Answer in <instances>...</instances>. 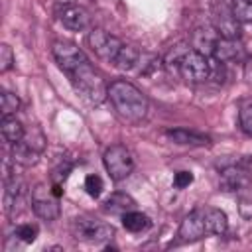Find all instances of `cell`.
<instances>
[{
	"label": "cell",
	"instance_id": "cell-1",
	"mask_svg": "<svg viewBox=\"0 0 252 252\" xmlns=\"http://www.w3.org/2000/svg\"><path fill=\"white\" fill-rule=\"evenodd\" d=\"M108 98L118 112V116L126 122H142L148 114V98L146 94L124 79H116L108 85Z\"/></svg>",
	"mask_w": 252,
	"mask_h": 252
},
{
	"label": "cell",
	"instance_id": "cell-2",
	"mask_svg": "<svg viewBox=\"0 0 252 252\" xmlns=\"http://www.w3.org/2000/svg\"><path fill=\"white\" fill-rule=\"evenodd\" d=\"M73 85V89L89 102V104H100L108 98V87L104 85L102 77L94 71L91 61L87 59L85 63L77 65L69 73H65Z\"/></svg>",
	"mask_w": 252,
	"mask_h": 252
},
{
	"label": "cell",
	"instance_id": "cell-3",
	"mask_svg": "<svg viewBox=\"0 0 252 252\" xmlns=\"http://www.w3.org/2000/svg\"><path fill=\"white\" fill-rule=\"evenodd\" d=\"M187 83H205L211 77V63L209 57L197 49H187L183 57L179 59V65L175 69Z\"/></svg>",
	"mask_w": 252,
	"mask_h": 252
},
{
	"label": "cell",
	"instance_id": "cell-4",
	"mask_svg": "<svg viewBox=\"0 0 252 252\" xmlns=\"http://www.w3.org/2000/svg\"><path fill=\"white\" fill-rule=\"evenodd\" d=\"M102 161H104V167H106L112 181L126 179L134 169V158H132L130 150L122 144L108 146L102 154Z\"/></svg>",
	"mask_w": 252,
	"mask_h": 252
},
{
	"label": "cell",
	"instance_id": "cell-5",
	"mask_svg": "<svg viewBox=\"0 0 252 252\" xmlns=\"http://www.w3.org/2000/svg\"><path fill=\"white\" fill-rule=\"evenodd\" d=\"M71 230L77 240H85L91 244H102L114 236V226L106 222H98L89 217H77L71 224Z\"/></svg>",
	"mask_w": 252,
	"mask_h": 252
},
{
	"label": "cell",
	"instance_id": "cell-6",
	"mask_svg": "<svg viewBox=\"0 0 252 252\" xmlns=\"http://www.w3.org/2000/svg\"><path fill=\"white\" fill-rule=\"evenodd\" d=\"M59 197H55L53 189H47L43 183L35 185L32 189V209L33 213L43 220H55L61 215L59 209Z\"/></svg>",
	"mask_w": 252,
	"mask_h": 252
},
{
	"label": "cell",
	"instance_id": "cell-7",
	"mask_svg": "<svg viewBox=\"0 0 252 252\" xmlns=\"http://www.w3.org/2000/svg\"><path fill=\"white\" fill-rule=\"evenodd\" d=\"M87 41H89L91 49L104 61H114V57L118 55V51L124 45L116 35H112V33H108L106 30H100V28L91 30L89 35H87Z\"/></svg>",
	"mask_w": 252,
	"mask_h": 252
},
{
	"label": "cell",
	"instance_id": "cell-8",
	"mask_svg": "<svg viewBox=\"0 0 252 252\" xmlns=\"http://www.w3.org/2000/svg\"><path fill=\"white\" fill-rule=\"evenodd\" d=\"M51 51H53V57H55V61H57V65L63 73H69L71 69H75L77 65L87 61V55L73 41L57 39V41H53Z\"/></svg>",
	"mask_w": 252,
	"mask_h": 252
},
{
	"label": "cell",
	"instance_id": "cell-9",
	"mask_svg": "<svg viewBox=\"0 0 252 252\" xmlns=\"http://www.w3.org/2000/svg\"><path fill=\"white\" fill-rule=\"evenodd\" d=\"M205 234H207V228L203 220V209H195L181 220L179 230H177V242L181 244L195 242V240H201Z\"/></svg>",
	"mask_w": 252,
	"mask_h": 252
},
{
	"label": "cell",
	"instance_id": "cell-10",
	"mask_svg": "<svg viewBox=\"0 0 252 252\" xmlns=\"http://www.w3.org/2000/svg\"><path fill=\"white\" fill-rule=\"evenodd\" d=\"M250 185V173L236 161L230 165H222L220 169V187L224 191H244Z\"/></svg>",
	"mask_w": 252,
	"mask_h": 252
},
{
	"label": "cell",
	"instance_id": "cell-11",
	"mask_svg": "<svg viewBox=\"0 0 252 252\" xmlns=\"http://www.w3.org/2000/svg\"><path fill=\"white\" fill-rule=\"evenodd\" d=\"M59 20L71 32H83L91 26V16L81 4H65V8L59 12Z\"/></svg>",
	"mask_w": 252,
	"mask_h": 252
},
{
	"label": "cell",
	"instance_id": "cell-12",
	"mask_svg": "<svg viewBox=\"0 0 252 252\" xmlns=\"http://www.w3.org/2000/svg\"><path fill=\"white\" fill-rule=\"evenodd\" d=\"M163 134L169 142L179 144V146H209L211 144L209 136L195 132V130H187V128H167Z\"/></svg>",
	"mask_w": 252,
	"mask_h": 252
},
{
	"label": "cell",
	"instance_id": "cell-13",
	"mask_svg": "<svg viewBox=\"0 0 252 252\" xmlns=\"http://www.w3.org/2000/svg\"><path fill=\"white\" fill-rule=\"evenodd\" d=\"M242 53H244L242 45L236 39H230V37H219L215 47H213V57L220 63L236 61V59L242 57Z\"/></svg>",
	"mask_w": 252,
	"mask_h": 252
},
{
	"label": "cell",
	"instance_id": "cell-14",
	"mask_svg": "<svg viewBox=\"0 0 252 252\" xmlns=\"http://www.w3.org/2000/svg\"><path fill=\"white\" fill-rule=\"evenodd\" d=\"M102 209H104L106 213H110V215H120V217H122L124 213L136 209V201H134L130 195H126V193L116 191V193H110V195L104 199Z\"/></svg>",
	"mask_w": 252,
	"mask_h": 252
},
{
	"label": "cell",
	"instance_id": "cell-15",
	"mask_svg": "<svg viewBox=\"0 0 252 252\" xmlns=\"http://www.w3.org/2000/svg\"><path fill=\"white\" fill-rule=\"evenodd\" d=\"M215 30L219 32L220 37H230V39H238V22L232 16L230 10L222 8L217 16H215Z\"/></svg>",
	"mask_w": 252,
	"mask_h": 252
},
{
	"label": "cell",
	"instance_id": "cell-16",
	"mask_svg": "<svg viewBox=\"0 0 252 252\" xmlns=\"http://www.w3.org/2000/svg\"><path fill=\"white\" fill-rule=\"evenodd\" d=\"M203 220L207 234H224L228 230L226 215L220 209H203Z\"/></svg>",
	"mask_w": 252,
	"mask_h": 252
},
{
	"label": "cell",
	"instance_id": "cell-17",
	"mask_svg": "<svg viewBox=\"0 0 252 252\" xmlns=\"http://www.w3.org/2000/svg\"><path fill=\"white\" fill-rule=\"evenodd\" d=\"M219 37L220 35H219V32L215 28H207V30L201 28V30H197L193 33V49H197V51H201V53H205L209 57V55H213V47H215Z\"/></svg>",
	"mask_w": 252,
	"mask_h": 252
},
{
	"label": "cell",
	"instance_id": "cell-18",
	"mask_svg": "<svg viewBox=\"0 0 252 252\" xmlns=\"http://www.w3.org/2000/svg\"><path fill=\"white\" fill-rule=\"evenodd\" d=\"M39 152H35L33 148H30L24 140L12 144V161L18 163V165H24V167H30V165H35L37 159H39Z\"/></svg>",
	"mask_w": 252,
	"mask_h": 252
},
{
	"label": "cell",
	"instance_id": "cell-19",
	"mask_svg": "<svg viewBox=\"0 0 252 252\" xmlns=\"http://www.w3.org/2000/svg\"><path fill=\"white\" fill-rule=\"evenodd\" d=\"M0 132H2V138L8 142V144H16L24 138L26 134V128L22 126V122L14 116H2V122H0Z\"/></svg>",
	"mask_w": 252,
	"mask_h": 252
},
{
	"label": "cell",
	"instance_id": "cell-20",
	"mask_svg": "<svg viewBox=\"0 0 252 252\" xmlns=\"http://www.w3.org/2000/svg\"><path fill=\"white\" fill-rule=\"evenodd\" d=\"M140 51L134 45H122V49L118 51V55L114 57V67L120 71H130L140 63Z\"/></svg>",
	"mask_w": 252,
	"mask_h": 252
},
{
	"label": "cell",
	"instance_id": "cell-21",
	"mask_svg": "<svg viewBox=\"0 0 252 252\" xmlns=\"http://www.w3.org/2000/svg\"><path fill=\"white\" fill-rule=\"evenodd\" d=\"M122 224L130 232H142V230H148L152 226V220H150L148 215L134 209V211H128V213L122 215Z\"/></svg>",
	"mask_w": 252,
	"mask_h": 252
},
{
	"label": "cell",
	"instance_id": "cell-22",
	"mask_svg": "<svg viewBox=\"0 0 252 252\" xmlns=\"http://www.w3.org/2000/svg\"><path fill=\"white\" fill-rule=\"evenodd\" d=\"M230 12L238 24H252V0H232Z\"/></svg>",
	"mask_w": 252,
	"mask_h": 252
},
{
	"label": "cell",
	"instance_id": "cell-23",
	"mask_svg": "<svg viewBox=\"0 0 252 252\" xmlns=\"http://www.w3.org/2000/svg\"><path fill=\"white\" fill-rule=\"evenodd\" d=\"M22 140H24L30 148H33L35 152H39V154H43V150H45V146H47V140H45L43 132H41L37 126H32L30 130H26V134H24Z\"/></svg>",
	"mask_w": 252,
	"mask_h": 252
},
{
	"label": "cell",
	"instance_id": "cell-24",
	"mask_svg": "<svg viewBox=\"0 0 252 252\" xmlns=\"http://www.w3.org/2000/svg\"><path fill=\"white\" fill-rule=\"evenodd\" d=\"M18 110H20L18 94H14L10 91H2V94H0V112H2V116H12Z\"/></svg>",
	"mask_w": 252,
	"mask_h": 252
},
{
	"label": "cell",
	"instance_id": "cell-25",
	"mask_svg": "<svg viewBox=\"0 0 252 252\" xmlns=\"http://www.w3.org/2000/svg\"><path fill=\"white\" fill-rule=\"evenodd\" d=\"M14 236L26 244H32L35 238H37V226L32 224V222H24V224H18L16 230H14Z\"/></svg>",
	"mask_w": 252,
	"mask_h": 252
},
{
	"label": "cell",
	"instance_id": "cell-26",
	"mask_svg": "<svg viewBox=\"0 0 252 252\" xmlns=\"http://www.w3.org/2000/svg\"><path fill=\"white\" fill-rule=\"evenodd\" d=\"M102 189H104V183H102V179H100L96 173H91V175L85 177V191H87L93 199L100 197Z\"/></svg>",
	"mask_w": 252,
	"mask_h": 252
},
{
	"label": "cell",
	"instance_id": "cell-27",
	"mask_svg": "<svg viewBox=\"0 0 252 252\" xmlns=\"http://www.w3.org/2000/svg\"><path fill=\"white\" fill-rule=\"evenodd\" d=\"M238 124L242 128V132L252 138V102H248V104H244L240 108V112H238Z\"/></svg>",
	"mask_w": 252,
	"mask_h": 252
},
{
	"label": "cell",
	"instance_id": "cell-28",
	"mask_svg": "<svg viewBox=\"0 0 252 252\" xmlns=\"http://www.w3.org/2000/svg\"><path fill=\"white\" fill-rule=\"evenodd\" d=\"M14 65V51L8 43H0V73L10 71Z\"/></svg>",
	"mask_w": 252,
	"mask_h": 252
},
{
	"label": "cell",
	"instance_id": "cell-29",
	"mask_svg": "<svg viewBox=\"0 0 252 252\" xmlns=\"http://www.w3.org/2000/svg\"><path fill=\"white\" fill-rule=\"evenodd\" d=\"M193 183V173L191 171H177L175 177H173V185L177 189H185Z\"/></svg>",
	"mask_w": 252,
	"mask_h": 252
},
{
	"label": "cell",
	"instance_id": "cell-30",
	"mask_svg": "<svg viewBox=\"0 0 252 252\" xmlns=\"http://www.w3.org/2000/svg\"><path fill=\"white\" fill-rule=\"evenodd\" d=\"M238 209H240V215H242L244 219H252V199H244V197H242Z\"/></svg>",
	"mask_w": 252,
	"mask_h": 252
},
{
	"label": "cell",
	"instance_id": "cell-31",
	"mask_svg": "<svg viewBox=\"0 0 252 252\" xmlns=\"http://www.w3.org/2000/svg\"><path fill=\"white\" fill-rule=\"evenodd\" d=\"M244 79L252 85V57L246 59V63H244Z\"/></svg>",
	"mask_w": 252,
	"mask_h": 252
},
{
	"label": "cell",
	"instance_id": "cell-32",
	"mask_svg": "<svg viewBox=\"0 0 252 252\" xmlns=\"http://www.w3.org/2000/svg\"><path fill=\"white\" fill-rule=\"evenodd\" d=\"M238 163H240V165H242V167H244V169H246L248 173H252V156H248V158L240 159Z\"/></svg>",
	"mask_w": 252,
	"mask_h": 252
},
{
	"label": "cell",
	"instance_id": "cell-33",
	"mask_svg": "<svg viewBox=\"0 0 252 252\" xmlns=\"http://www.w3.org/2000/svg\"><path fill=\"white\" fill-rule=\"evenodd\" d=\"M59 2H65V4H79V0H59Z\"/></svg>",
	"mask_w": 252,
	"mask_h": 252
}]
</instances>
